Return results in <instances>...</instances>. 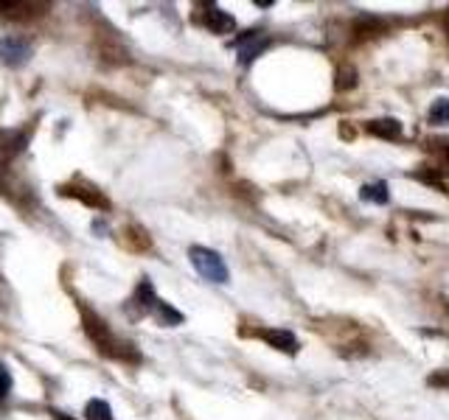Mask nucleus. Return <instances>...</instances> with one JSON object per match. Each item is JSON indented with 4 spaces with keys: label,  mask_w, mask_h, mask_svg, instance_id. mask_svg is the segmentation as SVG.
<instances>
[{
    "label": "nucleus",
    "mask_w": 449,
    "mask_h": 420,
    "mask_svg": "<svg viewBox=\"0 0 449 420\" xmlns=\"http://www.w3.org/2000/svg\"><path fill=\"white\" fill-rule=\"evenodd\" d=\"M81 328H85L88 339L99 348L101 356L107 359H115V361H127V364H138L141 361V353L132 342L121 339L118 333H112V328L90 308H81Z\"/></svg>",
    "instance_id": "1"
},
{
    "label": "nucleus",
    "mask_w": 449,
    "mask_h": 420,
    "mask_svg": "<svg viewBox=\"0 0 449 420\" xmlns=\"http://www.w3.org/2000/svg\"><path fill=\"white\" fill-rule=\"evenodd\" d=\"M188 261L199 272V277H206L208 283H228V277H230L222 255L214 252V249H208V246H191L188 249Z\"/></svg>",
    "instance_id": "2"
},
{
    "label": "nucleus",
    "mask_w": 449,
    "mask_h": 420,
    "mask_svg": "<svg viewBox=\"0 0 449 420\" xmlns=\"http://www.w3.org/2000/svg\"><path fill=\"white\" fill-rule=\"evenodd\" d=\"M48 3H37V0H0V17L14 20V23H34L46 17Z\"/></svg>",
    "instance_id": "3"
},
{
    "label": "nucleus",
    "mask_w": 449,
    "mask_h": 420,
    "mask_svg": "<svg viewBox=\"0 0 449 420\" xmlns=\"http://www.w3.org/2000/svg\"><path fill=\"white\" fill-rule=\"evenodd\" d=\"M62 196H70V199H79L85 202L88 207H96V210H107L110 207V199L104 196V191H99L93 182L88 180H73V182H65L57 188Z\"/></svg>",
    "instance_id": "4"
},
{
    "label": "nucleus",
    "mask_w": 449,
    "mask_h": 420,
    "mask_svg": "<svg viewBox=\"0 0 449 420\" xmlns=\"http://www.w3.org/2000/svg\"><path fill=\"white\" fill-rule=\"evenodd\" d=\"M31 42L23 36H3L0 39V62L9 65V67H23L31 59Z\"/></svg>",
    "instance_id": "5"
},
{
    "label": "nucleus",
    "mask_w": 449,
    "mask_h": 420,
    "mask_svg": "<svg viewBox=\"0 0 449 420\" xmlns=\"http://www.w3.org/2000/svg\"><path fill=\"white\" fill-rule=\"evenodd\" d=\"M270 45V39L264 31H248L236 39V56L241 65H250L256 56H261V51Z\"/></svg>",
    "instance_id": "6"
},
{
    "label": "nucleus",
    "mask_w": 449,
    "mask_h": 420,
    "mask_svg": "<svg viewBox=\"0 0 449 420\" xmlns=\"http://www.w3.org/2000/svg\"><path fill=\"white\" fill-rule=\"evenodd\" d=\"M256 336H259V339H264L270 348L281 350V353H290V356H295L298 348H301L298 345V336L292 330H283V328H259Z\"/></svg>",
    "instance_id": "7"
},
{
    "label": "nucleus",
    "mask_w": 449,
    "mask_h": 420,
    "mask_svg": "<svg viewBox=\"0 0 449 420\" xmlns=\"http://www.w3.org/2000/svg\"><path fill=\"white\" fill-rule=\"evenodd\" d=\"M202 23H206V28L214 31V34H233V31H236L233 14H228V12L219 9V6H208V12H206V17H202Z\"/></svg>",
    "instance_id": "8"
},
{
    "label": "nucleus",
    "mask_w": 449,
    "mask_h": 420,
    "mask_svg": "<svg viewBox=\"0 0 449 420\" xmlns=\"http://www.w3.org/2000/svg\"><path fill=\"white\" fill-rule=\"evenodd\" d=\"M28 146V129H0V151L3 154H20Z\"/></svg>",
    "instance_id": "9"
},
{
    "label": "nucleus",
    "mask_w": 449,
    "mask_h": 420,
    "mask_svg": "<svg viewBox=\"0 0 449 420\" xmlns=\"http://www.w3.org/2000/svg\"><path fill=\"white\" fill-rule=\"evenodd\" d=\"M154 319H157V325H163V328H174V325H183V314L172 306V303H166V300H157L154 306H152V311H149Z\"/></svg>",
    "instance_id": "10"
},
{
    "label": "nucleus",
    "mask_w": 449,
    "mask_h": 420,
    "mask_svg": "<svg viewBox=\"0 0 449 420\" xmlns=\"http://www.w3.org/2000/svg\"><path fill=\"white\" fill-rule=\"evenodd\" d=\"M368 132L382 140H399L401 138V123L396 118H377L368 123Z\"/></svg>",
    "instance_id": "11"
},
{
    "label": "nucleus",
    "mask_w": 449,
    "mask_h": 420,
    "mask_svg": "<svg viewBox=\"0 0 449 420\" xmlns=\"http://www.w3.org/2000/svg\"><path fill=\"white\" fill-rule=\"evenodd\" d=\"M132 303L141 306V311H152V306L157 303V297H154V286H152L149 277H141V283H138V288H135V294H132Z\"/></svg>",
    "instance_id": "12"
},
{
    "label": "nucleus",
    "mask_w": 449,
    "mask_h": 420,
    "mask_svg": "<svg viewBox=\"0 0 449 420\" xmlns=\"http://www.w3.org/2000/svg\"><path fill=\"white\" fill-rule=\"evenodd\" d=\"M85 417H88V420H112V409H110L107 401L93 398V401H88V406H85Z\"/></svg>",
    "instance_id": "13"
},
{
    "label": "nucleus",
    "mask_w": 449,
    "mask_h": 420,
    "mask_svg": "<svg viewBox=\"0 0 449 420\" xmlns=\"http://www.w3.org/2000/svg\"><path fill=\"white\" fill-rule=\"evenodd\" d=\"M359 196L365 199V202H374V204H385L388 202V185L385 182H371V185H365L362 191H359Z\"/></svg>",
    "instance_id": "14"
},
{
    "label": "nucleus",
    "mask_w": 449,
    "mask_h": 420,
    "mask_svg": "<svg viewBox=\"0 0 449 420\" xmlns=\"http://www.w3.org/2000/svg\"><path fill=\"white\" fill-rule=\"evenodd\" d=\"M124 235H127L124 241H127L132 249H149V246H152V238H149V235H146L141 227H127V230H124Z\"/></svg>",
    "instance_id": "15"
},
{
    "label": "nucleus",
    "mask_w": 449,
    "mask_h": 420,
    "mask_svg": "<svg viewBox=\"0 0 449 420\" xmlns=\"http://www.w3.org/2000/svg\"><path fill=\"white\" fill-rule=\"evenodd\" d=\"M430 120L432 123H449V98H438L430 107Z\"/></svg>",
    "instance_id": "16"
},
{
    "label": "nucleus",
    "mask_w": 449,
    "mask_h": 420,
    "mask_svg": "<svg viewBox=\"0 0 449 420\" xmlns=\"http://www.w3.org/2000/svg\"><path fill=\"white\" fill-rule=\"evenodd\" d=\"M354 78H357V73L348 70V67H343V70L337 73V90H348V87H354Z\"/></svg>",
    "instance_id": "17"
},
{
    "label": "nucleus",
    "mask_w": 449,
    "mask_h": 420,
    "mask_svg": "<svg viewBox=\"0 0 449 420\" xmlns=\"http://www.w3.org/2000/svg\"><path fill=\"white\" fill-rule=\"evenodd\" d=\"M12 390V372L6 370V364H0V401H3Z\"/></svg>",
    "instance_id": "18"
},
{
    "label": "nucleus",
    "mask_w": 449,
    "mask_h": 420,
    "mask_svg": "<svg viewBox=\"0 0 449 420\" xmlns=\"http://www.w3.org/2000/svg\"><path fill=\"white\" fill-rule=\"evenodd\" d=\"M435 151L443 157V162H449V140H435Z\"/></svg>",
    "instance_id": "19"
},
{
    "label": "nucleus",
    "mask_w": 449,
    "mask_h": 420,
    "mask_svg": "<svg viewBox=\"0 0 449 420\" xmlns=\"http://www.w3.org/2000/svg\"><path fill=\"white\" fill-rule=\"evenodd\" d=\"M54 420H73V417H68L65 412H54Z\"/></svg>",
    "instance_id": "20"
},
{
    "label": "nucleus",
    "mask_w": 449,
    "mask_h": 420,
    "mask_svg": "<svg viewBox=\"0 0 449 420\" xmlns=\"http://www.w3.org/2000/svg\"><path fill=\"white\" fill-rule=\"evenodd\" d=\"M446 39H449V20H446Z\"/></svg>",
    "instance_id": "21"
}]
</instances>
